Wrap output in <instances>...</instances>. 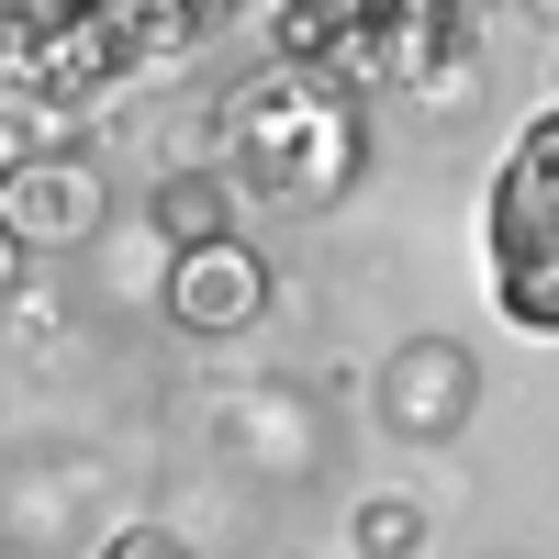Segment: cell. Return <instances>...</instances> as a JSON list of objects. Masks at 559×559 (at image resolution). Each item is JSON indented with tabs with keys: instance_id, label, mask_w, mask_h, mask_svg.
<instances>
[{
	"instance_id": "1",
	"label": "cell",
	"mask_w": 559,
	"mask_h": 559,
	"mask_svg": "<svg viewBox=\"0 0 559 559\" xmlns=\"http://www.w3.org/2000/svg\"><path fill=\"white\" fill-rule=\"evenodd\" d=\"M213 134H224V179H236L247 202H280V213H336L358 191V168H369L358 102L302 79V68H280V57L224 90Z\"/></svg>"
},
{
	"instance_id": "2",
	"label": "cell",
	"mask_w": 559,
	"mask_h": 559,
	"mask_svg": "<svg viewBox=\"0 0 559 559\" xmlns=\"http://www.w3.org/2000/svg\"><path fill=\"white\" fill-rule=\"evenodd\" d=\"M269 57L347 102H414L459 57V0H280Z\"/></svg>"
},
{
	"instance_id": "3",
	"label": "cell",
	"mask_w": 559,
	"mask_h": 559,
	"mask_svg": "<svg viewBox=\"0 0 559 559\" xmlns=\"http://www.w3.org/2000/svg\"><path fill=\"white\" fill-rule=\"evenodd\" d=\"M481 280H492V313L515 324V336L559 347V102H537L515 123V146H503V168H492Z\"/></svg>"
},
{
	"instance_id": "4",
	"label": "cell",
	"mask_w": 559,
	"mask_h": 559,
	"mask_svg": "<svg viewBox=\"0 0 559 559\" xmlns=\"http://www.w3.org/2000/svg\"><path fill=\"white\" fill-rule=\"evenodd\" d=\"M168 324L179 336H247V324L269 313V258L247 247V236H213V247H168Z\"/></svg>"
},
{
	"instance_id": "5",
	"label": "cell",
	"mask_w": 559,
	"mask_h": 559,
	"mask_svg": "<svg viewBox=\"0 0 559 559\" xmlns=\"http://www.w3.org/2000/svg\"><path fill=\"white\" fill-rule=\"evenodd\" d=\"M0 224H12L23 247H79V236H102V168L68 157V146L0 168Z\"/></svg>"
},
{
	"instance_id": "6",
	"label": "cell",
	"mask_w": 559,
	"mask_h": 559,
	"mask_svg": "<svg viewBox=\"0 0 559 559\" xmlns=\"http://www.w3.org/2000/svg\"><path fill=\"white\" fill-rule=\"evenodd\" d=\"M224 191H236V179H168V191H157V224H168L179 247H213V236H236V224H224L236 202H224Z\"/></svg>"
},
{
	"instance_id": "7",
	"label": "cell",
	"mask_w": 559,
	"mask_h": 559,
	"mask_svg": "<svg viewBox=\"0 0 559 559\" xmlns=\"http://www.w3.org/2000/svg\"><path fill=\"white\" fill-rule=\"evenodd\" d=\"M414 537H426V515H414V503H369V515H358V548H369V559H403Z\"/></svg>"
},
{
	"instance_id": "8",
	"label": "cell",
	"mask_w": 559,
	"mask_h": 559,
	"mask_svg": "<svg viewBox=\"0 0 559 559\" xmlns=\"http://www.w3.org/2000/svg\"><path fill=\"white\" fill-rule=\"evenodd\" d=\"M90 559H179V537H168V526H112Z\"/></svg>"
},
{
	"instance_id": "9",
	"label": "cell",
	"mask_w": 559,
	"mask_h": 559,
	"mask_svg": "<svg viewBox=\"0 0 559 559\" xmlns=\"http://www.w3.org/2000/svg\"><path fill=\"white\" fill-rule=\"evenodd\" d=\"M23 258H34V247L12 236V224H0V292H12V280H23Z\"/></svg>"
}]
</instances>
